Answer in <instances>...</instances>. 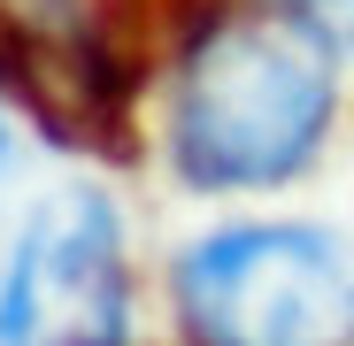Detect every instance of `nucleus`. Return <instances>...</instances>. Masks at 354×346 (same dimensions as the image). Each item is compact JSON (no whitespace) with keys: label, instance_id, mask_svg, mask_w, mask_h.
Segmentation results:
<instances>
[{"label":"nucleus","instance_id":"nucleus-1","mask_svg":"<svg viewBox=\"0 0 354 346\" xmlns=\"http://www.w3.org/2000/svg\"><path fill=\"white\" fill-rule=\"evenodd\" d=\"M339 115V54L270 8H216L177 46L169 169L193 193H262L324 154Z\"/></svg>","mask_w":354,"mask_h":346},{"label":"nucleus","instance_id":"nucleus-2","mask_svg":"<svg viewBox=\"0 0 354 346\" xmlns=\"http://www.w3.org/2000/svg\"><path fill=\"white\" fill-rule=\"evenodd\" d=\"M193 346H354V262L324 223H223L177 254Z\"/></svg>","mask_w":354,"mask_h":346},{"label":"nucleus","instance_id":"nucleus-3","mask_svg":"<svg viewBox=\"0 0 354 346\" xmlns=\"http://www.w3.org/2000/svg\"><path fill=\"white\" fill-rule=\"evenodd\" d=\"M0 346H131V254L100 185H54L0 269Z\"/></svg>","mask_w":354,"mask_h":346},{"label":"nucleus","instance_id":"nucleus-4","mask_svg":"<svg viewBox=\"0 0 354 346\" xmlns=\"http://www.w3.org/2000/svg\"><path fill=\"white\" fill-rule=\"evenodd\" d=\"M108 8L115 0H0V77L62 139L108 131L131 100V54Z\"/></svg>","mask_w":354,"mask_h":346},{"label":"nucleus","instance_id":"nucleus-5","mask_svg":"<svg viewBox=\"0 0 354 346\" xmlns=\"http://www.w3.org/2000/svg\"><path fill=\"white\" fill-rule=\"evenodd\" d=\"M285 16H301L331 54H354V0H277Z\"/></svg>","mask_w":354,"mask_h":346},{"label":"nucleus","instance_id":"nucleus-6","mask_svg":"<svg viewBox=\"0 0 354 346\" xmlns=\"http://www.w3.org/2000/svg\"><path fill=\"white\" fill-rule=\"evenodd\" d=\"M0 169H8V115H0Z\"/></svg>","mask_w":354,"mask_h":346}]
</instances>
